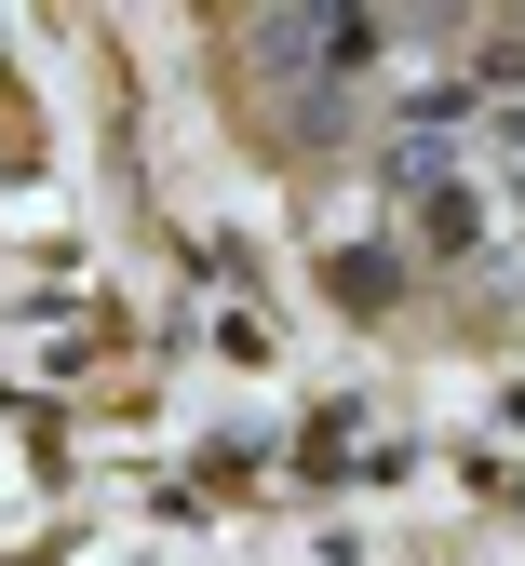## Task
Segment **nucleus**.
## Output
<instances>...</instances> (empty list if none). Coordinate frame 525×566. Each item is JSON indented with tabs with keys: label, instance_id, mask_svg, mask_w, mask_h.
Returning <instances> with one entry per match:
<instances>
[{
	"label": "nucleus",
	"instance_id": "nucleus-1",
	"mask_svg": "<svg viewBox=\"0 0 525 566\" xmlns=\"http://www.w3.org/2000/svg\"><path fill=\"white\" fill-rule=\"evenodd\" d=\"M418 243H431V256H472V243H485V202L431 176V189H418Z\"/></svg>",
	"mask_w": 525,
	"mask_h": 566
}]
</instances>
